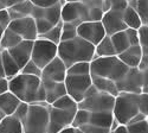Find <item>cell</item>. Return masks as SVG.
<instances>
[{"mask_svg": "<svg viewBox=\"0 0 148 133\" xmlns=\"http://www.w3.org/2000/svg\"><path fill=\"white\" fill-rule=\"evenodd\" d=\"M77 33L95 46L107 36L102 21H84L77 26Z\"/></svg>", "mask_w": 148, "mask_h": 133, "instance_id": "8fae6325", "label": "cell"}, {"mask_svg": "<svg viewBox=\"0 0 148 133\" xmlns=\"http://www.w3.org/2000/svg\"><path fill=\"white\" fill-rule=\"evenodd\" d=\"M95 57H110V56H117L116 49L113 44L112 37L106 36V37L98 43L95 48Z\"/></svg>", "mask_w": 148, "mask_h": 133, "instance_id": "cb8c5ba5", "label": "cell"}, {"mask_svg": "<svg viewBox=\"0 0 148 133\" xmlns=\"http://www.w3.org/2000/svg\"><path fill=\"white\" fill-rule=\"evenodd\" d=\"M114 116L120 125H128L140 113L139 94L121 92L115 99L113 110Z\"/></svg>", "mask_w": 148, "mask_h": 133, "instance_id": "5b68a950", "label": "cell"}, {"mask_svg": "<svg viewBox=\"0 0 148 133\" xmlns=\"http://www.w3.org/2000/svg\"><path fill=\"white\" fill-rule=\"evenodd\" d=\"M114 133H129V132H128V128H127L126 125H120V126L114 131Z\"/></svg>", "mask_w": 148, "mask_h": 133, "instance_id": "7dc6e473", "label": "cell"}, {"mask_svg": "<svg viewBox=\"0 0 148 133\" xmlns=\"http://www.w3.org/2000/svg\"><path fill=\"white\" fill-rule=\"evenodd\" d=\"M20 105L21 101L19 100V98L10 90L0 95V110L5 113V115L14 114Z\"/></svg>", "mask_w": 148, "mask_h": 133, "instance_id": "ffe728a7", "label": "cell"}, {"mask_svg": "<svg viewBox=\"0 0 148 133\" xmlns=\"http://www.w3.org/2000/svg\"><path fill=\"white\" fill-rule=\"evenodd\" d=\"M68 95L75 100L77 103L84 100L85 94L92 86V77L89 75H66L64 81Z\"/></svg>", "mask_w": 148, "mask_h": 133, "instance_id": "9c48e42d", "label": "cell"}, {"mask_svg": "<svg viewBox=\"0 0 148 133\" xmlns=\"http://www.w3.org/2000/svg\"><path fill=\"white\" fill-rule=\"evenodd\" d=\"M127 34L130 41L132 45H140V38H139V30L136 29H127Z\"/></svg>", "mask_w": 148, "mask_h": 133, "instance_id": "b9f144b4", "label": "cell"}, {"mask_svg": "<svg viewBox=\"0 0 148 133\" xmlns=\"http://www.w3.org/2000/svg\"><path fill=\"white\" fill-rule=\"evenodd\" d=\"M89 115H90V112L89 111H85V110H79L75 115V118H73V123H72V126L75 128H79L82 127L83 125H85L88 123L89 120Z\"/></svg>", "mask_w": 148, "mask_h": 133, "instance_id": "836d02e7", "label": "cell"}, {"mask_svg": "<svg viewBox=\"0 0 148 133\" xmlns=\"http://www.w3.org/2000/svg\"><path fill=\"white\" fill-rule=\"evenodd\" d=\"M91 77H92V84H94V87L98 92H103V93L114 95V96H117L120 94L115 81L110 80V79H107V77L96 76V75H91Z\"/></svg>", "mask_w": 148, "mask_h": 133, "instance_id": "7402d4cb", "label": "cell"}, {"mask_svg": "<svg viewBox=\"0 0 148 133\" xmlns=\"http://www.w3.org/2000/svg\"><path fill=\"white\" fill-rule=\"evenodd\" d=\"M1 62H3V68H4L6 79L11 80L21 72L20 67L18 65L16 59L10 55V52L7 50H1Z\"/></svg>", "mask_w": 148, "mask_h": 133, "instance_id": "44dd1931", "label": "cell"}, {"mask_svg": "<svg viewBox=\"0 0 148 133\" xmlns=\"http://www.w3.org/2000/svg\"><path fill=\"white\" fill-rule=\"evenodd\" d=\"M58 133H76V128L73 127V126H70V127H66L64 130H62L60 132Z\"/></svg>", "mask_w": 148, "mask_h": 133, "instance_id": "c3c4849f", "label": "cell"}, {"mask_svg": "<svg viewBox=\"0 0 148 133\" xmlns=\"http://www.w3.org/2000/svg\"><path fill=\"white\" fill-rule=\"evenodd\" d=\"M21 74H26V75H33V76H38V77H42V74H43V69H40L38 65H37L32 59L29 61L25 67L21 69Z\"/></svg>", "mask_w": 148, "mask_h": 133, "instance_id": "e575fe53", "label": "cell"}, {"mask_svg": "<svg viewBox=\"0 0 148 133\" xmlns=\"http://www.w3.org/2000/svg\"><path fill=\"white\" fill-rule=\"evenodd\" d=\"M78 36L77 33V25L71 23H64L63 21V30H62V42L70 41L76 38Z\"/></svg>", "mask_w": 148, "mask_h": 133, "instance_id": "d6a6232c", "label": "cell"}, {"mask_svg": "<svg viewBox=\"0 0 148 133\" xmlns=\"http://www.w3.org/2000/svg\"><path fill=\"white\" fill-rule=\"evenodd\" d=\"M58 56V45L44 39V38H37L33 43V49L31 59L38 65L40 69H44L49 63L52 62Z\"/></svg>", "mask_w": 148, "mask_h": 133, "instance_id": "ba28073f", "label": "cell"}, {"mask_svg": "<svg viewBox=\"0 0 148 133\" xmlns=\"http://www.w3.org/2000/svg\"><path fill=\"white\" fill-rule=\"evenodd\" d=\"M4 8H7V7H5V5H4L1 1H0V11H1V10H4Z\"/></svg>", "mask_w": 148, "mask_h": 133, "instance_id": "db71d44e", "label": "cell"}, {"mask_svg": "<svg viewBox=\"0 0 148 133\" xmlns=\"http://www.w3.org/2000/svg\"><path fill=\"white\" fill-rule=\"evenodd\" d=\"M23 41L24 39L20 37L19 34H17L16 32H13L10 29H5L3 38H1V43H0V49L1 50H10V49H12V48L17 46Z\"/></svg>", "mask_w": 148, "mask_h": 133, "instance_id": "4316f807", "label": "cell"}, {"mask_svg": "<svg viewBox=\"0 0 148 133\" xmlns=\"http://www.w3.org/2000/svg\"><path fill=\"white\" fill-rule=\"evenodd\" d=\"M112 4V10L123 12L129 6V0H110Z\"/></svg>", "mask_w": 148, "mask_h": 133, "instance_id": "ab89813d", "label": "cell"}, {"mask_svg": "<svg viewBox=\"0 0 148 133\" xmlns=\"http://www.w3.org/2000/svg\"><path fill=\"white\" fill-rule=\"evenodd\" d=\"M110 37H112V41H113V44H114L115 49H116L117 55L123 52V51H126L129 46H132L126 30L125 31H120V32H117V33H115L113 36H110Z\"/></svg>", "mask_w": 148, "mask_h": 133, "instance_id": "83f0119b", "label": "cell"}, {"mask_svg": "<svg viewBox=\"0 0 148 133\" xmlns=\"http://www.w3.org/2000/svg\"><path fill=\"white\" fill-rule=\"evenodd\" d=\"M91 75L107 77L113 81H119L127 74L129 67L126 65L119 56L110 57H95L90 62Z\"/></svg>", "mask_w": 148, "mask_h": 133, "instance_id": "277c9868", "label": "cell"}, {"mask_svg": "<svg viewBox=\"0 0 148 133\" xmlns=\"http://www.w3.org/2000/svg\"><path fill=\"white\" fill-rule=\"evenodd\" d=\"M95 45L77 36L76 38L60 42L58 45V56L68 68L78 62H91L95 58Z\"/></svg>", "mask_w": 148, "mask_h": 133, "instance_id": "7a4b0ae2", "label": "cell"}, {"mask_svg": "<svg viewBox=\"0 0 148 133\" xmlns=\"http://www.w3.org/2000/svg\"><path fill=\"white\" fill-rule=\"evenodd\" d=\"M141 72H142V93H148V69Z\"/></svg>", "mask_w": 148, "mask_h": 133, "instance_id": "7bdbcfd3", "label": "cell"}, {"mask_svg": "<svg viewBox=\"0 0 148 133\" xmlns=\"http://www.w3.org/2000/svg\"><path fill=\"white\" fill-rule=\"evenodd\" d=\"M8 90H10V88H8V79H6V77L0 79V95H3L4 93H6Z\"/></svg>", "mask_w": 148, "mask_h": 133, "instance_id": "ee69618b", "label": "cell"}, {"mask_svg": "<svg viewBox=\"0 0 148 133\" xmlns=\"http://www.w3.org/2000/svg\"><path fill=\"white\" fill-rule=\"evenodd\" d=\"M116 86L119 92L126 93H142V72L139 68H129L127 74L121 80L116 81Z\"/></svg>", "mask_w": 148, "mask_h": 133, "instance_id": "7c38bea8", "label": "cell"}, {"mask_svg": "<svg viewBox=\"0 0 148 133\" xmlns=\"http://www.w3.org/2000/svg\"><path fill=\"white\" fill-rule=\"evenodd\" d=\"M147 121H148V118H147Z\"/></svg>", "mask_w": 148, "mask_h": 133, "instance_id": "6f0895ef", "label": "cell"}, {"mask_svg": "<svg viewBox=\"0 0 148 133\" xmlns=\"http://www.w3.org/2000/svg\"><path fill=\"white\" fill-rule=\"evenodd\" d=\"M65 3V0H60V3L51 7L33 6L31 17H33V19L36 20L39 36L55 28L62 20V6Z\"/></svg>", "mask_w": 148, "mask_h": 133, "instance_id": "8992f818", "label": "cell"}, {"mask_svg": "<svg viewBox=\"0 0 148 133\" xmlns=\"http://www.w3.org/2000/svg\"><path fill=\"white\" fill-rule=\"evenodd\" d=\"M66 3H72V1H87V0H65Z\"/></svg>", "mask_w": 148, "mask_h": 133, "instance_id": "f5cc1de1", "label": "cell"}, {"mask_svg": "<svg viewBox=\"0 0 148 133\" xmlns=\"http://www.w3.org/2000/svg\"><path fill=\"white\" fill-rule=\"evenodd\" d=\"M127 128L129 133H148V121L146 119L136 124H130L127 125Z\"/></svg>", "mask_w": 148, "mask_h": 133, "instance_id": "8d00e7d4", "label": "cell"}, {"mask_svg": "<svg viewBox=\"0 0 148 133\" xmlns=\"http://www.w3.org/2000/svg\"><path fill=\"white\" fill-rule=\"evenodd\" d=\"M5 77V72H4V68H3V62H1V49H0V79Z\"/></svg>", "mask_w": 148, "mask_h": 133, "instance_id": "681fc988", "label": "cell"}, {"mask_svg": "<svg viewBox=\"0 0 148 133\" xmlns=\"http://www.w3.org/2000/svg\"><path fill=\"white\" fill-rule=\"evenodd\" d=\"M139 38H140V46L142 49L143 55L148 56V25H142L139 29Z\"/></svg>", "mask_w": 148, "mask_h": 133, "instance_id": "d590c367", "label": "cell"}, {"mask_svg": "<svg viewBox=\"0 0 148 133\" xmlns=\"http://www.w3.org/2000/svg\"><path fill=\"white\" fill-rule=\"evenodd\" d=\"M8 88L21 102L36 103L46 102L45 89L42 82V77L20 74L8 80Z\"/></svg>", "mask_w": 148, "mask_h": 133, "instance_id": "6da1fadb", "label": "cell"}, {"mask_svg": "<svg viewBox=\"0 0 148 133\" xmlns=\"http://www.w3.org/2000/svg\"><path fill=\"white\" fill-rule=\"evenodd\" d=\"M139 106H140V113L148 118V93L139 94Z\"/></svg>", "mask_w": 148, "mask_h": 133, "instance_id": "74e56055", "label": "cell"}, {"mask_svg": "<svg viewBox=\"0 0 148 133\" xmlns=\"http://www.w3.org/2000/svg\"><path fill=\"white\" fill-rule=\"evenodd\" d=\"M50 107L47 102L29 103L27 113L21 120L24 133H49Z\"/></svg>", "mask_w": 148, "mask_h": 133, "instance_id": "3957f363", "label": "cell"}, {"mask_svg": "<svg viewBox=\"0 0 148 133\" xmlns=\"http://www.w3.org/2000/svg\"><path fill=\"white\" fill-rule=\"evenodd\" d=\"M62 30H63V20H60L55 28H52L51 30H49L47 32L43 33L39 36V38H44L50 41L57 45H59V43L62 42Z\"/></svg>", "mask_w": 148, "mask_h": 133, "instance_id": "f546056e", "label": "cell"}, {"mask_svg": "<svg viewBox=\"0 0 148 133\" xmlns=\"http://www.w3.org/2000/svg\"><path fill=\"white\" fill-rule=\"evenodd\" d=\"M32 10H33V4L30 1V0H24V1L17 4L14 6L8 7V12H10V16H11L12 20L31 16Z\"/></svg>", "mask_w": 148, "mask_h": 133, "instance_id": "d4e9b609", "label": "cell"}, {"mask_svg": "<svg viewBox=\"0 0 148 133\" xmlns=\"http://www.w3.org/2000/svg\"><path fill=\"white\" fill-rule=\"evenodd\" d=\"M5 116H6V115H5V113H4L1 110H0V123H1V120H3Z\"/></svg>", "mask_w": 148, "mask_h": 133, "instance_id": "816d5d0a", "label": "cell"}, {"mask_svg": "<svg viewBox=\"0 0 148 133\" xmlns=\"http://www.w3.org/2000/svg\"><path fill=\"white\" fill-rule=\"evenodd\" d=\"M33 43H34V41H23L17 46L7 50L10 52V55L16 59V62L18 63L20 69H23L29 61H31Z\"/></svg>", "mask_w": 148, "mask_h": 133, "instance_id": "2e32d148", "label": "cell"}, {"mask_svg": "<svg viewBox=\"0 0 148 133\" xmlns=\"http://www.w3.org/2000/svg\"><path fill=\"white\" fill-rule=\"evenodd\" d=\"M141 71H143V70H147L148 69V56L147 55H143L142 56V58H141V62H140V64H139V67H138Z\"/></svg>", "mask_w": 148, "mask_h": 133, "instance_id": "f6af8a7d", "label": "cell"}, {"mask_svg": "<svg viewBox=\"0 0 148 133\" xmlns=\"http://www.w3.org/2000/svg\"><path fill=\"white\" fill-rule=\"evenodd\" d=\"M0 133H24L21 120L14 114L6 115L0 123Z\"/></svg>", "mask_w": 148, "mask_h": 133, "instance_id": "603a6c76", "label": "cell"}, {"mask_svg": "<svg viewBox=\"0 0 148 133\" xmlns=\"http://www.w3.org/2000/svg\"><path fill=\"white\" fill-rule=\"evenodd\" d=\"M102 24L104 26V30L107 32V36H113L120 31H125L127 30V25L122 17V12L121 11H114L110 10L103 14L102 18Z\"/></svg>", "mask_w": 148, "mask_h": 133, "instance_id": "9a60e30c", "label": "cell"}, {"mask_svg": "<svg viewBox=\"0 0 148 133\" xmlns=\"http://www.w3.org/2000/svg\"><path fill=\"white\" fill-rule=\"evenodd\" d=\"M51 106L55 108H59V110H65V111L75 112V113L78 111V103L68 94L62 96V98L58 99L57 101H55Z\"/></svg>", "mask_w": 148, "mask_h": 133, "instance_id": "f1b7e54d", "label": "cell"}, {"mask_svg": "<svg viewBox=\"0 0 148 133\" xmlns=\"http://www.w3.org/2000/svg\"><path fill=\"white\" fill-rule=\"evenodd\" d=\"M76 133H84L82 130H79V128H76Z\"/></svg>", "mask_w": 148, "mask_h": 133, "instance_id": "11a10c76", "label": "cell"}, {"mask_svg": "<svg viewBox=\"0 0 148 133\" xmlns=\"http://www.w3.org/2000/svg\"><path fill=\"white\" fill-rule=\"evenodd\" d=\"M122 17H123V20H125L126 25L128 29H136L139 30L142 25L143 23L138 13V11L135 10L134 7L132 6H128L125 11L122 12Z\"/></svg>", "mask_w": 148, "mask_h": 133, "instance_id": "484cf974", "label": "cell"}, {"mask_svg": "<svg viewBox=\"0 0 148 133\" xmlns=\"http://www.w3.org/2000/svg\"><path fill=\"white\" fill-rule=\"evenodd\" d=\"M117 56L129 68H138L141 62V58L143 56V52L140 45H132L126 51L119 54Z\"/></svg>", "mask_w": 148, "mask_h": 133, "instance_id": "d6986e66", "label": "cell"}, {"mask_svg": "<svg viewBox=\"0 0 148 133\" xmlns=\"http://www.w3.org/2000/svg\"><path fill=\"white\" fill-rule=\"evenodd\" d=\"M7 29L19 34L24 41H36L39 37L36 20L31 16L12 20Z\"/></svg>", "mask_w": 148, "mask_h": 133, "instance_id": "30bf717a", "label": "cell"}, {"mask_svg": "<svg viewBox=\"0 0 148 133\" xmlns=\"http://www.w3.org/2000/svg\"><path fill=\"white\" fill-rule=\"evenodd\" d=\"M12 21V18L10 16V12L8 8H4L0 11V25H1L4 29H7L8 25Z\"/></svg>", "mask_w": 148, "mask_h": 133, "instance_id": "f35d334b", "label": "cell"}, {"mask_svg": "<svg viewBox=\"0 0 148 133\" xmlns=\"http://www.w3.org/2000/svg\"><path fill=\"white\" fill-rule=\"evenodd\" d=\"M76 113L65 111V110H59V108H55L51 106L50 107V126H49V133H58L62 130L72 126L73 118H75Z\"/></svg>", "mask_w": 148, "mask_h": 133, "instance_id": "4fadbf2b", "label": "cell"}, {"mask_svg": "<svg viewBox=\"0 0 148 133\" xmlns=\"http://www.w3.org/2000/svg\"><path fill=\"white\" fill-rule=\"evenodd\" d=\"M129 6L138 11L143 25H148V0H129Z\"/></svg>", "mask_w": 148, "mask_h": 133, "instance_id": "4dcf8cb0", "label": "cell"}, {"mask_svg": "<svg viewBox=\"0 0 148 133\" xmlns=\"http://www.w3.org/2000/svg\"><path fill=\"white\" fill-rule=\"evenodd\" d=\"M4 31H5V29L0 25V43H1V38H3V34H4Z\"/></svg>", "mask_w": 148, "mask_h": 133, "instance_id": "f907efd6", "label": "cell"}, {"mask_svg": "<svg viewBox=\"0 0 148 133\" xmlns=\"http://www.w3.org/2000/svg\"><path fill=\"white\" fill-rule=\"evenodd\" d=\"M91 74L90 62H78L68 68V75H89Z\"/></svg>", "mask_w": 148, "mask_h": 133, "instance_id": "1f68e13d", "label": "cell"}, {"mask_svg": "<svg viewBox=\"0 0 148 133\" xmlns=\"http://www.w3.org/2000/svg\"><path fill=\"white\" fill-rule=\"evenodd\" d=\"M0 1H1L5 5V7L8 8V7H12V6H14V5L24 1V0H0Z\"/></svg>", "mask_w": 148, "mask_h": 133, "instance_id": "bcb514c9", "label": "cell"}, {"mask_svg": "<svg viewBox=\"0 0 148 133\" xmlns=\"http://www.w3.org/2000/svg\"><path fill=\"white\" fill-rule=\"evenodd\" d=\"M116 96L103 92H98L94 84L87 92L83 101L78 103L79 110H85L89 112H113Z\"/></svg>", "mask_w": 148, "mask_h": 133, "instance_id": "52a82bcc", "label": "cell"}, {"mask_svg": "<svg viewBox=\"0 0 148 133\" xmlns=\"http://www.w3.org/2000/svg\"><path fill=\"white\" fill-rule=\"evenodd\" d=\"M30 1L37 7H51L60 3V0H30Z\"/></svg>", "mask_w": 148, "mask_h": 133, "instance_id": "60d3db41", "label": "cell"}, {"mask_svg": "<svg viewBox=\"0 0 148 133\" xmlns=\"http://www.w3.org/2000/svg\"><path fill=\"white\" fill-rule=\"evenodd\" d=\"M68 75V67L62 61V58L57 56L52 62L49 63L42 74V80L52 81V82H64Z\"/></svg>", "mask_w": 148, "mask_h": 133, "instance_id": "5bb4252c", "label": "cell"}, {"mask_svg": "<svg viewBox=\"0 0 148 133\" xmlns=\"http://www.w3.org/2000/svg\"><path fill=\"white\" fill-rule=\"evenodd\" d=\"M42 82L45 89L46 102L49 105H52L55 101L60 99L62 96L68 94L64 82H52V81H45V80H42Z\"/></svg>", "mask_w": 148, "mask_h": 133, "instance_id": "e0dca14e", "label": "cell"}, {"mask_svg": "<svg viewBox=\"0 0 148 133\" xmlns=\"http://www.w3.org/2000/svg\"><path fill=\"white\" fill-rule=\"evenodd\" d=\"M114 119L115 118L113 112H90L89 120L85 125H90L92 127L112 132V125Z\"/></svg>", "mask_w": 148, "mask_h": 133, "instance_id": "ac0fdd59", "label": "cell"}, {"mask_svg": "<svg viewBox=\"0 0 148 133\" xmlns=\"http://www.w3.org/2000/svg\"><path fill=\"white\" fill-rule=\"evenodd\" d=\"M110 133H114V132H110Z\"/></svg>", "mask_w": 148, "mask_h": 133, "instance_id": "9f6ffc18", "label": "cell"}]
</instances>
